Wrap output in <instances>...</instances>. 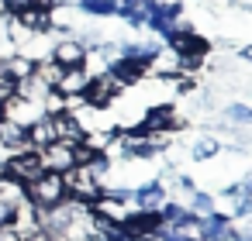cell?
Returning a JSON list of instances; mask_svg holds the SVG:
<instances>
[{
    "mask_svg": "<svg viewBox=\"0 0 252 241\" xmlns=\"http://www.w3.org/2000/svg\"><path fill=\"white\" fill-rule=\"evenodd\" d=\"M25 200L35 207V210H45V207H56L66 200V183L59 172H42L38 179H32L25 186Z\"/></svg>",
    "mask_w": 252,
    "mask_h": 241,
    "instance_id": "cell-1",
    "label": "cell"
},
{
    "mask_svg": "<svg viewBox=\"0 0 252 241\" xmlns=\"http://www.w3.org/2000/svg\"><path fill=\"white\" fill-rule=\"evenodd\" d=\"M42 172H45V169H42V155L32 152V148H25V152H11L4 162H0V176L11 179V183H18V186H28V183L38 179Z\"/></svg>",
    "mask_w": 252,
    "mask_h": 241,
    "instance_id": "cell-2",
    "label": "cell"
},
{
    "mask_svg": "<svg viewBox=\"0 0 252 241\" xmlns=\"http://www.w3.org/2000/svg\"><path fill=\"white\" fill-rule=\"evenodd\" d=\"M63 183H66V196L76 200V203H87V207L104 193V186H100L87 169H80V165H73L69 172H63Z\"/></svg>",
    "mask_w": 252,
    "mask_h": 241,
    "instance_id": "cell-3",
    "label": "cell"
},
{
    "mask_svg": "<svg viewBox=\"0 0 252 241\" xmlns=\"http://www.w3.org/2000/svg\"><path fill=\"white\" fill-rule=\"evenodd\" d=\"M49 59L63 69H73V66H87V45L80 38H73V31H59V38H52V52Z\"/></svg>",
    "mask_w": 252,
    "mask_h": 241,
    "instance_id": "cell-4",
    "label": "cell"
},
{
    "mask_svg": "<svg viewBox=\"0 0 252 241\" xmlns=\"http://www.w3.org/2000/svg\"><path fill=\"white\" fill-rule=\"evenodd\" d=\"M142 128H149V131H183L187 128V117L183 114H176L169 104H156V107H149L145 110V117H142Z\"/></svg>",
    "mask_w": 252,
    "mask_h": 241,
    "instance_id": "cell-5",
    "label": "cell"
},
{
    "mask_svg": "<svg viewBox=\"0 0 252 241\" xmlns=\"http://www.w3.org/2000/svg\"><path fill=\"white\" fill-rule=\"evenodd\" d=\"M114 90H121V86H118V80H114L111 73L90 76V86H87V93H83V104L94 107V110H104V107L114 100Z\"/></svg>",
    "mask_w": 252,
    "mask_h": 241,
    "instance_id": "cell-6",
    "label": "cell"
},
{
    "mask_svg": "<svg viewBox=\"0 0 252 241\" xmlns=\"http://www.w3.org/2000/svg\"><path fill=\"white\" fill-rule=\"evenodd\" d=\"M14 21L25 28V31H32V35H42V31H52V11L42 4V0H35V4H28L25 11H18L14 14Z\"/></svg>",
    "mask_w": 252,
    "mask_h": 241,
    "instance_id": "cell-7",
    "label": "cell"
},
{
    "mask_svg": "<svg viewBox=\"0 0 252 241\" xmlns=\"http://www.w3.org/2000/svg\"><path fill=\"white\" fill-rule=\"evenodd\" d=\"M90 76H94V73H90L87 66L63 69V76L56 80V86H52V90H56L59 97H83V93H87V86H90Z\"/></svg>",
    "mask_w": 252,
    "mask_h": 241,
    "instance_id": "cell-8",
    "label": "cell"
},
{
    "mask_svg": "<svg viewBox=\"0 0 252 241\" xmlns=\"http://www.w3.org/2000/svg\"><path fill=\"white\" fill-rule=\"evenodd\" d=\"M38 155H42V169H45V172H59V176H63V172H69V169L76 165V162H73V145H69V141H52V145L42 148Z\"/></svg>",
    "mask_w": 252,
    "mask_h": 241,
    "instance_id": "cell-9",
    "label": "cell"
},
{
    "mask_svg": "<svg viewBox=\"0 0 252 241\" xmlns=\"http://www.w3.org/2000/svg\"><path fill=\"white\" fill-rule=\"evenodd\" d=\"M166 38H169V49H173L176 55L204 59V55L211 52V42H207V38H200L197 31H173V35H166Z\"/></svg>",
    "mask_w": 252,
    "mask_h": 241,
    "instance_id": "cell-10",
    "label": "cell"
},
{
    "mask_svg": "<svg viewBox=\"0 0 252 241\" xmlns=\"http://www.w3.org/2000/svg\"><path fill=\"white\" fill-rule=\"evenodd\" d=\"M169 207V196L156 186V183H145L135 189V210L138 214H162Z\"/></svg>",
    "mask_w": 252,
    "mask_h": 241,
    "instance_id": "cell-11",
    "label": "cell"
},
{
    "mask_svg": "<svg viewBox=\"0 0 252 241\" xmlns=\"http://www.w3.org/2000/svg\"><path fill=\"white\" fill-rule=\"evenodd\" d=\"M25 141H28V148L32 152H42V148H49L52 141H56V124H52V117H38L35 124H28L25 128Z\"/></svg>",
    "mask_w": 252,
    "mask_h": 241,
    "instance_id": "cell-12",
    "label": "cell"
},
{
    "mask_svg": "<svg viewBox=\"0 0 252 241\" xmlns=\"http://www.w3.org/2000/svg\"><path fill=\"white\" fill-rule=\"evenodd\" d=\"M4 117H11V121H14V124H21V128H28V124H35V121L42 117V104L21 100V97H11V100H7V107H4Z\"/></svg>",
    "mask_w": 252,
    "mask_h": 241,
    "instance_id": "cell-13",
    "label": "cell"
},
{
    "mask_svg": "<svg viewBox=\"0 0 252 241\" xmlns=\"http://www.w3.org/2000/svg\"><path fill=\"white\" fill-rule=\"evenodd\" d=\"M0 148H4V152H25V148H28L25 128L14 124L11 117H0Z\"/></svg>",
    "mask_w": 252,
    "mask_h": 241,
    "instance_id": "cell-14",
    "label": "cell"
},
{
    "mask_svg": "<svg viewBox=\"0 0 252 241\" xmlns=\"http://www.w3.org/2000/svg\"><path fill=\"white\" fill-rule=\"evenodd\" d=\"M52 124H56V141H69V145H76V141H83V138H87L83 124H80L73 114H56V117H52Z\"/></svg>",
    "mask_w": 252,
    "mask_h": 241,
    "instance_id": "cell-15",
    "label": "cell"
},
{
    "mask_svg": "<svg viewBox=\"0 0 252 241\" xmlns=\"http://www.w3.org/2000/svg\"><path fill=\"white\" fill-rule=\"evenodd\" d=\"M49 93H52V86H49L45 80H38L35 73H32L28 80L14 83V97H21V100H32V104H42V100H45Z\"/></svg>",
    "mask_w": 252,
    "mask_h": 241,
    "instance_id": "cell-16",
    "label": "cell"
},
{
    "mask_svg": "<svg viewBox=\"0 0 252 241\" xmlns=\"http://www.w3.org/2000/svg\"><path fill=\"white\" fill-rule=\"evenodd\" d=\"M218 152H221V141H218L214 134H200V138L190 141V159H197V162H207V159H214Z\"/></svg>",
    "mask_w": 252,
    "mask_h": 241,
    "instance_id": "cell-17",
    "label": "cell"
},
{
    "mask_svg": "<svg viewBox=\"0 0 252 241\" xmlns=\"http://www.w3.org/2000/svg\"><path fill=\"white\" fill-rule=\"evenodd\" d=\"M4 69H7V80H11V83H21V80H28V76L35 73V62H28L25 55L14 52V55L4 59Z\"/></svg>",
    "mask_w": 252,
    "mask_h": 241,
    "instance_id": "cell-18",
    "label": "cell"
},
{
    "mask_svg": "<svg viewBox=\"0 0 252 241\" xmlns=\"http://www.w3.org/2000/svg\"><path fill=\"white\" fill-rule=\"evenodd\" d=\"M221 121L228 128H245V124H252V110L245 104H228V107H221Z\"/></svg>",
    "mask_w": 252,
    "mask_h": 241,
    "instance_id": "cell-19",
    "label": "cell"
},
{
    "mask_svg": "<svg viewBox=\"0 0 252 241\" xmlns=\"http://www.w3.org/2000/svg\"><path fill=\"white\" fill-rule=\"evenodd\" d=\"M35 76L45 80L49 86H56V80L63 76V66H56L52 59H38V62H35Z\"/></svg>",
    "mask_w": 252,
    "mask_h": 241,
    "instance_id": "cell-20",
    "label": "cell"
},
{
    "mask_svg": "<svg viewBox=\"0 0 252 241\" xmlns=\"http://www.w3.org/2000/svg\"><path fill=\"white\" fill-rule=\"evenodd\" d=\"M14 210H18V203H11L7 196H0V224H11L14 220Z\"/></svg>",
    "mask_w": 252,
    "mask_h": 241,
    "instance_id": "cell-21",
    "label": "cell"
},
{
    "mask_svg": "<svg viewBox=\"0 0 252 241\" xmlns=\"http://www.w3.org/2000/svg\"><path fill=\"white\" fill-rule=\"evenodd\" d=\"M0 241H21V231L14 224H0Z\"/></svg>",
    "mask_w": 252,
    "mask_h": 241,
    "instance_id": "cell-22",
    "label": "cell"
},
{
    "mask_svg": "<svg viewBox=\"0 0 252 241\" xmlns=\"http://www.w3.org/2000/svg\"><path fill=\"white\" fill-rule=\"evenodd\" d=\"M52 4H56L59 11H80V4H83V0H52Z\"/></svg>",
    "mask_w": 252,
    "mask_h": 241,
    "instance_id": "cell-23",
    "label": "cell"
},
{
    "mask_svg": "<svg viewBox=\"0 0 252 241\" xmlns=\"http://www.w3.org/2000/svg\"><path fill=\"white\" fill-rule=\"evenodd\" d=\"M11 97H14V86H0V117H4V107Z\"/></svg>",
    "mask_w": 252,
    "mask_h": 241,
    "instance_id": "cell-24",
    "label": "cell"
},
{
    "mask_svg": "<svg viewBox=\"0 0 252 241\" xmlns=\"http://www.w3.org/2000/svg\"><path fill=\"white\" fill-rule=\"evenodd\" d=\"M80 241H97V238H90V234H87V238H80Z\"/></svg>",
    "mask_w": 252,
    "mask_h": 241,
    "instance_id": "cell-25",
    "label": "cell"
}]
</instances>
